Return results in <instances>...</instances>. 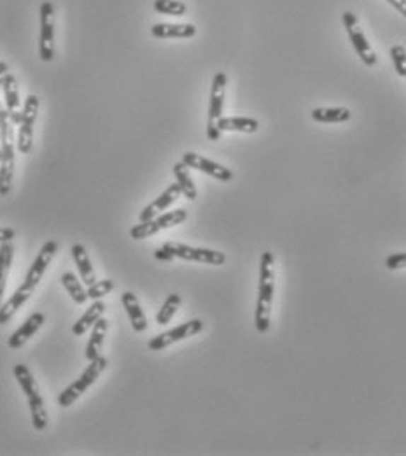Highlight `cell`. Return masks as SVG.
Instances as JSON below:
<instances>
[{
  "label": "cell",
  "instance_id": "obj_1",
  "mask_svg": "<svg viewBox=\"0 0 406 456\" xmlns=\"http://www.w3.org/2000/svg\"><path fill=\"white\" fill-rule=\"evenodd\" d=\"M273 293H275V260L270 251H265L261 256L260 293H257L256 318H254V325L260 334H267L270 330Z\"/></svg>",
  "mask_w": 406,
  "mask_h": 456
},
{
  "label": "cell",
  "instance_id": "obj_2",
  "mask_svg": "<svg viewBox=\"0 0 406 456\" xmlns=\"http://www.w3.org/2000/svg\"><path fill=\"white\" fill-rule=\"evenodd\" d=\"M14 176V132L7 109L0 114V197H6L13 186Z\"/></svg>",
  "mask_w": 406,
  "mask_h": 456
},
{
  "label": "cell",
  "instance_id": "obj_3",
  "mask_svg": "<svg viewBox=\"0 0 406 456\" xmlns=\"http://www.w3.org/2000/svg\"><path fill=\"white\" fill-rule=\"evenodd\" d=\"M13 372H14V377H16V381L20 382L23 393L27 395L28 406H30V413H32V425H34L35 430L42 432V430H46L47 423H50V418H47L46 406H44V399L39 392V386H37L30 369H28L27 365H23V363L14 365Z\"/></svg>",
  "mask_w": 406,
  "mask_h": 456
},
{
  "label": "cell",
  "instance_id": "obj_4",
  "mask_svg": "<svg viewBox=\"0 0 406 456\" xmlns=\"http://www.w3.org/2000/svg\"><path fill=\"white\" fill-rule=\"evenodd\" d=\"M107 365H109V360L102 355L97 356L95 360H91L90 365H88L86 370L81 374L79 380L74 381L72 384L67 386V388H65L64 392L58 395V404H60L62 407L72 406V404L76 402L81 395H84V393H86V389L90 388V386H93L95 382H97L98 377L102 376L103 370L107 369Z\"/></svg>",
  "mask_w": 406,
  "mask_h": 456
},
{
  "label": "cell",
  "instance_id": "obj_5",
  "mask_svg": "<svg viewBox=\"0 0 406 456\" xmlns=\"http://www.w3.org/2000/svg\"><path fill=\"white\" fill-rule=\"evenodd\" d=\"M163 251H167L170 258H180L187 260V262H200L207 263V266H223L226 262V255L216 249H207V248H193V246L180 244V242H165L161 246Z\"/></svg>",
  "mask_w": 406,
  "mask_h": 456
},
{
  "label": "cell",
  "instance_id": "obj_6",
  "mask_svg": "<svg viewBox=\"0 0 406 456\" xmlns=\"http://www.w3.org/2000/svg\"><path fill=\"white\" fill-rule=\"evenodd\" d=\"M186 220V209H177V211L165 212V215L156 216V218L153 220H147V222H139V225L132 227L130 237L134 239V241H142V239L151 237V235H156L158 232L180 225V223H184Z\"/></svg>",
  "mask_w": 406,
  "mask_h": 456
},
{
  "label": "cell",
  "instance_id": "obj_7",
  "mask_svg": "<svg viewBox=\"0 0 406 456\" xmlns=\"http://www.w3.org/2000/svg\"><path fill=\"white\" fill-rule=\"evenodd\" d=\"M228 77L224 72H217L212 79V90H210V104H209V123H207V137L210 141H219L221 130L217 128V120L223 114L224 93H226Z\"/></svg>",
  "mask_w": 406,
  "mask_h": 456
},
{
  "label": "cell",
  "instance_id": "obj_8",
  "mask_svg": "<svg viewBox=\"0 0 406 456\" xmlns=\"http://www.w3.org/2000/svg\"><path fill=\"white\" fill-rule=\"evenodd\" d=\"M37 113H39V97L28 95L25 101V108L21 111L20 132H18V152L21 154H28L34 142V123Z\"/></svg>",
  "mask_w": 406,
  "mask_h": 456
},
{
  "label": "cell",
  "instance_id": "obj_9",
  "mask_svg": "<svg viewBox=\"0 0 406 456\" xmlns=\"http://www.w3.org/2000/svg\"><path fill=\"white\" fill-rule=\"evenodd\" d=\"M343 25H345L350 42H352L354 50H356V53L359 55L361 60H363V64L368 65V67H373V65L376 64V55L375 51L371 50L366 35L363 34V30H361L356 14L350 13V11L343 13Z\"/></svg>",
  "mask_w": 406,
  "mask_h": 456
},
{
  "label": "cell",
  "instance_id": "obj_10",
  "mask_svg": "<svg viewBox=\"0 0 406 456\" xmlns=\"http://www.w3.org/2000/svg\"><path fill=\"white\" fill-rule=\"evenodd\" d=\"M54 9L51 2L40 6V34H39V55L42 62H51L54 58Z\"/></svg>",
  "mask_w": 406,
  "mask_h": 456
},
{
  "label": "cell",
  "instance_id": "obj_11",
  "mask_svg": "<svg viewBox=\"0 0 406 456\" xmlns=\"http://www.w3.org/2000/svg\"><path fill=\"white\" fill-rule=\"evenodd\" d=\"M202 330H203L202 319H191V321L182 323V325L175 326V329L168 330V332H163L160 334V336L153 337V339L149 341V344H147V348H149L151 351H161V349L168 348V346L175 344V342H180L187 339V337L197 336V334H200Z\"/></svg>",
  "mask_w": 406,
  "mask_h": 456
},
{
  "label": "cell",
  "instance_id": "obj_12",
  "mask_svg": "<svg viewBox=\"0 0 406 456\" xmlns=\"http://www.w3.org/2000/svg\"><path fill=\"white\" fill-rule=\"evenodd\" d=\"M57 251H58V242L57 241L44 242V246L40 248L39 255L35 256L34 263H32V267L28 268L27 275H25L23 285H27L30 290H35L37 285H39V281L42 279V275H44V272H46V268L50 267L51 260H53L54 255H57Z\"/></svg>",
  "mask_w": 406,
  "mask_h": 456
},
{
  "label": "cell",
  "instance_id": "obj_13",
  "mask_svg": "<svg viewBox=\"0 0 406 456\" xmlns=\"http://www.w3.org/2000/svg\"><path fill=\"white\" fill-rule=\"evenodd\" d=\"M182 164L187 165L190 169H197V171L203 172V174H209L212 178H216L217 181L228 183L233 179V172L230 169L223 167L221 164H216V161L209 160V158L202 156V154L197 153H184L182 154Z\"/></svg>",
  "mask_w": 406,
  "mask_h": 456
},
{
  "label": "cell",
  "instance_id": "obj_14",
  "mask_svg": "<svg viewBox=\"0 0 406 456\" xmlns=\"http://www.w3.org/2000/svg\"><path fill=\"white\" fill-rule=\"evenodd\" d=\"M2 90H4V98H6V108H7V113H9L11 123L20 127L21 101H20V91H18V83H16V77H14V74L7 72V74L4 76Z\"/></svg>",
  "mask_w": 406,
  "mask_h": 456
},
{
  "label": "cell",
  "instance_id": "obj_15",
  "mask_svg": "<svg viewBox=\"0 0 406 456\" xmlns=\"http://www.w3.org/2000/svg\"><path fill=\"white\" fill-rule=\"evenodd\" d=\"M180 195H182V191H180L177 183L175 185H170L168 188L156 198V200L151 202L149 205H146V207H144V211L139 215V222H147V220L156 218V216L161 215L165 209H168L170 205H172L173 202L180 197Z\"/></svg>",
  "mask_w": 406,
  "mask_h": 456
},
{
  "label": "cell",
  "instance_id": "obj_16",
  "mask_svg": "<svg viewBox=\"0 0 406 456\" xmlns=\"http://www.w3.org/2000/svg\"><path fill=\"white\" fill-rule=\"evenodd\" d=\"M44 319H46V316H44V312H34V314L28 316L27 321L23 323V325L20 326V329L16 330V332L13 334V336L9 337V341H7V346H9L11 349H20L21 346L25 344L30 337L35 336L37 330L42 326Z\"/></svg>",
  "mask_w": 406,
  "mask_h": 456
},
{
  "label": "cell",
  "instance_id": "obj_17",
  "mask_svg": "<svg viewBox=\"0 0 406 456\" xmlns=\"http://www.w3.org/2000/svg\"><path fill=\"white\" fill-rule=\"evenodd\" d=\"M151 34L156 39H190L197 35V27L190 23H158L151 28Z\"/></svg>",
  "mask_w": 406,
  "mask_h": 456
},
{
  "label": "cell",
  "instance_id": "obj_18",
  "mask_svg": "<svg viewBox=\"0 0 406 456\" xmlns=\"http://www.w3.org/2000/svg\"><path fill=\"white\" fill-rule=\"evenodd\" d=\"M70 253H72L74 262H76L77 270H79L81 274V281L86 286L95 285V283H97V274H95V268L91 266V260L90 256H88L86 248H84L81 242H77V244L72 246Z\"/></svg>",
  "mask_w": 406,
  "mask_h": 456
},
{
  "label": "cell",
  "instance_id": "obj_19",
  "mask_svg": "<svg viewBox=\"0 0 406 456\" xmlns=\"http://www.w3.org/2000/svg\"><path fill=\"white\" fill-rule=\"evenodd\" d=\"M121 302H123V307L127 309V314H128V318H130L132 329L139 334L146 332L147 318H146V314H144L142 307H140V302H139V299H137L135 293L124 292L123 297H121Z\"/></svg>",
  "mask_w": 406,
  "mask_h": 456
},
{
  "label": "cell",
  "instance_id": "obj_20",
  "mask_svg": "<svg viewBox=\"0 0 406 456\" xmlns=\"http://www.w3.org/2000/svg\"><path fill=\"white\" fill-rule=\"evenodd\" d=\"M32 293H34V290L28 288L27 285H21L20 288H18L16 292H14L9 299H7L6 304L0 305V325H6V323H9L11 318L16 314L18 309H20L21 305L30 299Z\"/></svg>",
  "mask_w": 406,
  "mask_h": 456
},
{
  "label": "cell",
  "instance_id": "obj_21",
  "mask_svg": "<svg viewBox=\"0 0 406 456\" xmlns=\"http://www.w3.org/2000/svg\"><path fill=\"white\" fill-rule=\"evenodd\" d=\"M103 312H105V304H103L102 300H93V304H91L90 307L86 309V312L77 319V323H74L72 326L74 336H84L88 330L93 329L95 323H97L100 318H103Z\"/></svg>",
  "mask_w": 406,
  "mask_h": 456
},
{
  "label": "cell",
  "instance_id": "obj_22",
  "mask_svg": "<svg viewBox=\"0 0 406 456\" xmlns=\"http://www.w3.org/2000/svg\"><path fill=\"white\" fill-rule=\"evenodd\" d=\"M217 128L221 132H243V134H254L260 128V121L254 118H223L217 120Z\"/></svg>",
  "mask_w": 406,
  "mask_h": 456
},
{
  "label": "cell",
  "instance_id": "obj_23",
  "mask_svg": "<svg viewBox=\"0 0 406 456\" xmlns=\"http://www.w3.org/2000/svg\"><path fill=\"white\" fill-rule=\"evenodd\" d=\"M107 329H109V321L105 318H100L91 329V337L88 341V348H86V358L95 360L97 356H100L102 346H103V339H105Z\"/></svg>",
  "mask_w": 406,
  "mask_h": 456
},
{
  "label": "cell",
  "instance_id": "obj_24",
  "mask_svg": "<svg viewBox=\"0 0 406 456\" xmlns=\"http://www.w3.org/2000/svg\"><path fill=\"white\" fill-rule=\"evenodd\" d=\"M13 258H14L13 241L2 242V244H0V305H2L4 293H6L7 278H9L11 266H13Z\"/></svg>",
  "mask_w": 406,
  "mask_h": 456
},
{
  "label": "cell",
  "instance_id": "obj_25",
  "mask_svg": "<svg viewBox=\"0 0 406 456\" xmlns=\"http://www.w3.org/2000/svg\"><path fill=\"white\" fill-rule=\"evenodd\" d=\"M173 176H175L177 185H179V188L182 191L184 197L190 198V200H197L198 191H197V186H195L193 179H191L190 176V167L184 165L182 161H179V164L173 165Z\"/></svg>",
  "mask_w": 406,
  "mask_h": 456
},
{
  "label": "cell",
  "instance_id": "obj_26",
  "mask_svg": "<svg viewBox=\"0 0 406 456\" xmlns=\"http://www.w3.org/2000/svg\"><path fill=\"white\" fill-rule=\"evenodd\" d=\"M310 116L319 123H343L350 120L352 113L347 108H317L310 113Z\"/></svg>",
  "mask_w": 406,
  "mask_h": 456
},
{
  "label": "cell",
  "instance_id": "obj_27",
  "mask_svg": "<svg viewBox=\"0 0 406 456\" xmlns=\"http://www.w3.org/2000/svg\"><path fill=\"white\" fill-rule=\"evenodd\" d=\"M62 285H64V288L67 290V293L72 297V300L76 304L83 305L90 299V297H88V290H84V283H81L79 279H77V275L72 274V272H65V274L62 275Z\"/></svg>",
  "mask_w": 406,
  "mask_h": 456
},
{
  "label": "cell",
  "instance_id": "obj_28",
  "mask_svg": "<svg viewBox=\"0 0 406 456\" xmlns=\"http://www.w3.org/2000/svg\"><path fill=\"white\" fill-rule=\"evenodd\" d=\"M180 304H182L180 295H177V293L168 295L167 300H165V304L161 305V309L158 311V314H156L158 325H167V323H170V319H172L173 316H175V312L179 311Z\"/></svg>",
  "mask_w": 406,
  "mask_h": 456
},
{
  "label": "cell",
  "instance_id": "obj_29",
  "mask_svg": "<svg viewBox=\"0 0 406 456\" xmlns=\"http://www.w3.org/2000/svg\"><path fill=\"white\" fill-rule=\"evenodd\" d=\"M154 11L170 16H184L187 13V6L179 0H154Z\"/></svg>",
  "mask_w": 406,
  "mask_h": 456
},
{
  "label": "cell",
  "instance_id": "obj_30",
  "mask_svg": "<svg viewBox=\"0 0 406 456\" xmlns=\"http://www.w3.org/2000/svg\"><path fill=\"white\" fill-rule=\"evenodd\" d=\"M114 288H116V285H114L112 279H103V281H97L95 285L88 286V297H90L91 300H102L103 297L109 295Z\"/></svg>",
  "mask_w": 406,
  "mask_h": 456
},
{
  "label": "cell",
  "instance_id": "obj_31",
  "mask_svg": "<svg viewBox=\"0 0 406 456\" xmlns=\"http://www.w3.org/2000/svg\"><path fill=\"white\" fill-rule=\"evenodd\" d=\"M390 58H393L394 71L398 76L406 77V50L403 46H393L390 47Z\"/></svg>",
  "mask_w": 406,
  "mask_h": 456
},
{
  "label": "cell",
  "instance_id": "obj_32",
  "mask_svg": "<svg viewBox=\"0 0 406 456\" xmlns=\"http://www.w3.org/2000/svg\"><path fill=\"white\" fill-rule=\"evenodd\" d=\"M385 267L390 268V270L406 267V253H396V255H390L389 258L385 260Z\"/></svg>",
  "mask_w": 406,
  "mask_h": 456
},
{
  "label": "cell",
  "instance_id": "obj_33",
  "mask_svg": "<svg viewBox=\"0 0 406 456\" xmlns=\"http://www.w3.org/2000/svg\"><path fill=\"white\" fill-rule=\"evenodd\" d=\"M14 237H16V230L7 227L0 228V244H2V242H11Z\"/></svg>",
  "mask_w": 406,
  "mask_h": 456
},
{
  "label": "cell",
  "instance_id": "obj_34",
  "mask_svg": "<svg viewBox=\"0 0 406 456\" xmlns=\"http://www.w3.org/2000/svg\"><path fill=\"white\" fill-rule=\"evenodd\" d=\"M387 2L396 7V9L406 18V0H387Z\"/></svg>",
  "mask_w": 406,
  "mask_h": 456
},
{
  "label": "cell",
  "instance_id": "obj_35",
  "mask_svg": "<svg viewBox=\"0 0 406 456\" xmlns=\"http://www.w3.org/2000/svg\"><path fill=\"white\" fill-rule=\"evenodd\" d=\"M9 72V67H7L6 62H0V74H7Z\"/></svg>",
  "mask_w": 406,
  "mask_h": 456
},
{
  "label": "cell",
  "instance_id": "obj_36",
  "mask_svg": "<svg viewBox=\"0 0 406 456\" xmlns=\"http://www.w3.org/2000/svg\"><path fill=\"white\" fill-rule=\"evenodd\" d=\"M4 76H6V74H0V88H2V79H4Z\"/></svg>",
  "mask_w": 406,
  "mask_h": 456
},
{
  "label": "cell",
  "instance_id": "obj_37",
  "mask_svg": "<svg viewBox=\"0 0 406 456\" xmlns=\"http://www.w3.org/2000/svg\"><path fill=\"white\" fill-rule=\"evenodd\" d=\"M0 114H2V106H0Z\"/></svg>",
  "mask_w": 406,
  "mask_h": 456
}]
</instances>
